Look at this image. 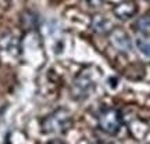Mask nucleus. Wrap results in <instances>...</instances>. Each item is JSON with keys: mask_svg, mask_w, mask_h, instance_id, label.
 <instances>
[{"mask_svg": "<svg viewBox=\"0 0 150 144\" xmlns=\"http://www.w3.org/2000/svg\"><path fill=\"white\" fill-rule=\"evenodd\" d=\"M71 126V115L67 110H57L42 121V132L57 134L67 132Z\"/></svg>", "mask_w": 150, "mask_h": 144, "instance_id": "obj_1", "label": "nucleus"}, {"mask_svg": "<svg viewBox=\"0 0 150 144\" xmlns=\"http://www.w3.org/2000/svg\"><path fill=\"white\" fill-rule=\"evenodd\" d=\"M50 144H64L61 140H53V141H50Z\"/></svg>", "mask_w": 150, "mask_h": 144, "instance_id": "obj_11", "label": "nucleus"}, {"mask_svg": "<svg viewBox=\"0 0 150 144\" xmlns=\"http://www.w3.org/2000/svg\"><path fill=\"white\" fill-rule=\"evenodd\" d=\"M93 79H92L91 74L88 71H82L76 78H75L74 83H72V87H71V94L74 98L76 100H82L85 97L89 96V93L93 89Z\"/></svg>", "mask_w": 150, "mask_h": 144, "instance_id": "obj_3", "label": "nucleus"}, {"mask_svg": "<svg viewBox=\"0 0 150 144\" xmlns=\"http://www.w3.org/2000/svg\"><path fill=\"white\" fill-rule=\"evenodd\" d=\"M110 43H111L114 47L120 50V51H131L132 50V42H131V37L128 36V33L125 32L121 28H112L110 35Z\"/></svg>", "mask_w": 150, "mask_h": 144, "instance_id": "obj_4", "label": "nucleus"}, {"mask_svg": "<svg viewBox=\"0 0 150 144\" xmlns=\"http://www.w3.org/2000/svg\"><path fill=\"white\" fill-rule=\"evenodd\" d=\"M122 117L121 112L115 108H107L99 115V126L103 132L108 134H115L121 128Z\"/></svg>", "mask_w": 150, "mask_h": 144, "instance_id": "obj_2", "label": "nucleus"}, {"mask_svg": "<svg viewBox=\"0 0 150 144\" xmlns=\"http://www.w3.org/2000/svg\"><path fill=\"white\" fill-rule=\"evenodd\" d=\"M36 25H38L36 15L32 14V13H29V11L24 13V15H22V27L29 31V29H35Z\"/></svg>", "mask_w": 150, "mask_h": 144, "instance_id": "obj_8", "label": "nucleus"}, {"mask_svg": "<svg viewBox=\"0 0 150 144\" xmlns=\"http://www.w3.org/2000/svg\"><path fill=\"white\" fill-rule=\"evenodd\" d=\"M91 28L93 32L99 33V35H104V33H108L111 32V22L108 21L107 18L102 14H96V15H93L92 18V22H91Z\"/></svg>", "mask_w": 150, "mask_h": 144, "instance_id": "obj_6", "label": "nucleus"}, {"mask_svg": "<svg viewBox=\"0 0 150 144\" xmlns=\"http://www.w3.org/2000/svg\"><path fill=\"white\" fill-rule=\"evenodd\" d=\"M114 15L120 18V20H122V21H127L129 18H132V17L136 14V11H138V6L135 1L132 0H124L121 3H118L115 7H114Z\"/></svg>", "mask_w": 150, "mask_h": 144, "instance_id": "obj_5", "label": "nucleus"}, {"mask_svg": "<svg viewBox=\"0 0 150 144\" xmlns=\"http://www.w3.org/2000/svg\"><path fill=\"white\" fill-rule=\"evenodd\" d=\"M86 4L92 7V8H99V7H102L103 4V0H83Z\"/></svg>", "mask_w": 150, "mask_h": 144, "instance_id": "obj_10", "label": "nucleus"}, {"mask_svg": "<svg viewBox=\"0 0 150 144\" xmlns=\"http://www.w3.org/2000/svg\"><path fill=\"white\" fill-rule=\"evenodd\" d=\"M135 28H136L138 32L149 36L150 35V15L139 17V18L136 20V22H135Z\"/></svg>", "mask_w": 150, "mask_h": 144, "instance_id": "obj_7", "label": "nucleus"}, {"mask_svg": "<svg viewBox=\"0 0 150 144\" xmlns=\"http://www.w3.org/2000/svg\"><path fill=\"white\" fill-rule=\"evenodd\" d=\"M136 44L142 53L150 57V37H139L136 40Z\"/></svg>", "mask_w": 150, "mask_h": 144, "instance_id": "obj_9", "label": "nucleus"}]
</instances>
